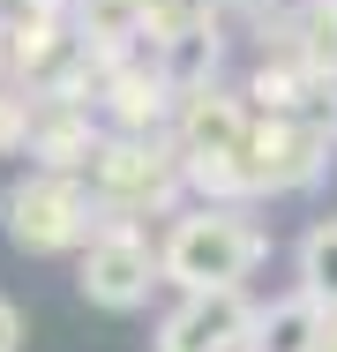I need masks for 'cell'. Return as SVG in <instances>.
<instances>
[{
	"mask_svg": "<svg viewBox=\"0 0 337 352\" xmlns=\"http://www.w3.org/2000/svg\"><path fill=\"white\" fill-rule=\"evenodd\" d=\"M263 232L248 225L240 210H188L173 225V240H165V278L180 285V292H225V285H240L255 263H263Z\"/></svg>",
	"mask_w": 337,
	"mask_h": 352,
	"instance_id": "obj_1",
	"label": "cell"
},
{
	"mask_svg": "<svg viewBox=\"0 0 337 352\" xmlns=\"http://www.w3.org/2000/svg\"><path fill=\"white\" fill-rule=\"evenodd\" d=\"M83 225H90V195L67 180L61 165H45L38 180H23V188L8 195V240H15L23 255H53Z\"/></svg>",
	"mask_w": 337,
	"mask_h": 352,
	"instance_id": "obj_2",
	"label": "cell"
},
{
	"mask_svg": "<svg viewBox=\"0 0 337 352\" xmlns=\"http://www.w3.org/2000/svg\"><path fill=\"white\" fill-rule=\"evenodd\" d=\"M165 278V263L150 255V240H135V232H98L90 240V255H83V300L90 307H113V315H128L150 300V285Z\"/></svg>",
	"mask_w": 337,
	"mask_h": 352,
	"instance_id": "obj_3",
	"label": "cell"
},
{
	"mask_svg": "<svg viewBox=\"0 0 337 352\" xmlns=\"http://www.w3.org/2000/svg\"><path fill=\"white\" fill-rule=\"evenodd\" d=\"M248 338H255V307L240 300V285L188 292V307L157 322V352H248Z\"/></svg>",
	"mask_w": 337,
	"mask_h": 352,
	"instance_id": "obj_4",
	"label": "cell"
},
{
	"mask_svg": "<svg viewBox=\"0 0 337 352\" xmlns=\"http://www.w3.org/2000/svg\"><path fill=\"white\" fill-rule=\"evenodd\" d=\"M248 142V113L232 98H217L210 82L188 90V113H180V157H232Z\"/></svg>",
	"mask_w": 337,
	"mask_h": 352,
	"instance_id": "obj_5",
	"label": "cell"
},
{
	"mask_svg": "<svg viewBox=\"0 0 337 352\" xmlns=\"http://www.w3.org/2000/svg\"><path fill=\"white\" fill-rule=\"evenodd\" d=\"M323 322H330V307H323L315 292H292V300H277V307L255 315L248 352H315L323 345Z\"/></svg>",
	"mask_w": 337,
	"mask_h": 352,
	"instance_id": "obj_6",
	"label": "cell"
},
{
	"mask_svg": "<svg viewBox=\"0 0 337 352\" xmlns=\"http://www.w3.org/2000/svg\"><path fill=\"white\" fill-rule=\"evenodd\" d=\"M157 45H165V82H173V90H180V98H188V90H202V75L217 68V38H210V30H180V38H157Z\"/></svg>",
	"mask_w": 337,
	"mask_h": 352,
	"instance_id": "obj_7",
	"label": "cell"
},
{
	"mask_svg": "<svg viewBox=\"0 0 337 352\" xmlns=\"http://www.w3.org/2000/svg\"><path fill=\"white\" fill-rule=\"evenodd\" d=\"M300 292H315L323 307H337V217H323L300 240Z\"/></svg>",
	"mask_w": 337,
	"mask_h": 352,
	"instance_id": "obj_8",
	"label": "cell"
},
{
	"mask_svg": "<svg viewBox=\"0 0 337 352\" xmlns=\"http://www.w3.org/2000/svg\"><path fill=\"white\" fill-rule=\"evenodd\" d=\"M15 345H23V315L0 300V352H15Z\"/></svg>",
	"mask_w": 337,
	"mask_h": 352,
	"instance_id": "obj_9",
	"label": "cell"
},
{
	"mask_svg": "<svg viewBox=\"0 0 337 352\" xmlns=\"http://www.w3.org/2000/svg\"><path fill=\"white\" fill-rule=\"evenodd\" d=\"M315 352H337V307H330V322H323V345Z\"/></svg>",
	"mask_w": 337,
	"mask_h": 352,
	"instance_id": "obj_10",
	"label": "cell"
}]
</instances>
